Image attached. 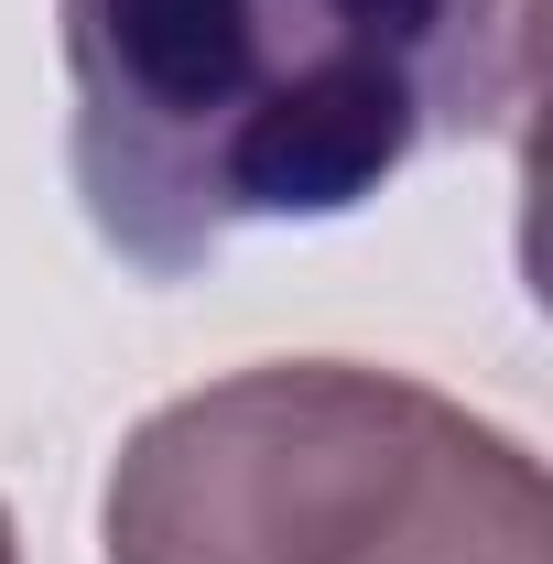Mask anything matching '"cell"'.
Here are the masks:
<instances>
[{"instance_id": "obj_2", "label": "cell", "mask_w": 553, "mask_h": 564, "mask_svg": "<svg viewBox=\"0 0 553 564\" xmlns=\"http://www.w3.org/2000/svg\"><path fill=\"white\" fill-rule=\"evenodd\" d=\"M109 564H553L543 467L467 402L358 358H272L141 423Z\"/></svg>"}, {"instance_id": "obj_3", "label": "cell", "mask_w": 553, "mask_h": 564, "mask_svg": "<svg viewBox=\"0 0 553 564\" xmlns=\"http://www.w3.org/2000/svg\"><path fill=\"white\" fill-rule=\"evenodd\" d=\"M0 564H22V543H11V510H0Z\"/></svg>"}, {"instance_id": "obj_1", "label": "cell", "mask_w": 553, "mask_h": 564, "mask_svg": "<svg viewBox=\"0 0 553 564\" xmlns=\"http://www.w3.org/2000/svg\"><path fill=\"white\" fill-rule=\"evenodd\" d=\"M66 174L141 282L369 207L532 76V0H55Z\"/></svg>"}]
</instances>
